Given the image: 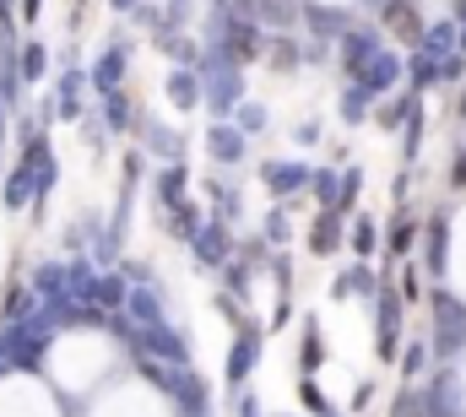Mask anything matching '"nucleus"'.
<instances>
[{"instance_id": "obj_4", "label": "nucleus", "mask_w": 466, "mask_h": 417, "mask_svg": "<svg viewBox=\"0 0 466 417\" xmlns=\"http://www.w3.org/2000/svg\"><path fill=\"white\" fill-rule=\"evenodd\" d=\"M130 347H141L147 358H157V364H168V369H190V342H185L174 326H152V331H141Z\"/></svg>"}, {"instance_id": "obj_6", "label": "nucleus", "mask_w": 466, "mask_h": 417, "mask_svg": "<svg viewBox=\"0 0 466 417\" xmlns=\"http://www.w3.org/2000/svg\"><path fill=\"white\" fill-rule=\"evenodd\" d=\"M255 364H261V331L255 326H239V336L228 347V385L244 391V380L255 374Z\"/></svg>"}, {"instance_id": "obj_26", "label": "nucleus", "mask_w": 466, "mask_h": 417, "mask_svg": "<svg viewBox=\"0 0 466 417\" xmlns=\"http://www.w3.org/2000/svg\"><path fill=\"white\" fill-rule=\"evenodd\" d=\"M43 71H49V49H43L38 38L22 43V49H16V76H22V81H43Z\"/></svg>"}, {"instance_id": "obj_48", "label": "nucleus", "mask_w": 466, "mask_h": 417, "mask_svg": "<svg viewBox=\"0 0 466 417\" xmlns=\"http://www.w3.org/2000/svg\"><path fill=\"white\" fill-rule=\"evenodd\" d=\"M315 364H320V336L309 331V336H304V374H315Z\"/></svg>"}, {"instance_id": "obj_11", "label": "nucleus", "mask_w": 466, "mask_h": 417, "mask_svg": "<svg viewBox=\"0 0 466 417\" xmlns=\"http://www.w3.org/2000/svg\"><path fill=\"white\" fill-rule=\"evenodd\" d=\"M125 315H130V326H136V331L168 326V320H163V304H157V293H152V282H147V277L130 288V299H125Z\"/></svg>"}, {"instance_id": "obj_36", "label": "nucleus", "mask_w": 466, "mask_h": 417, "mask_svg": "<svg viewBox=\"0 0 466 417\" xmlns=\"http://www.w3.org/2000/svg\"><path fill=\"white\" fill-rule=\"evenodd\" d=\"M54 179H60V163H54V152H43L38 163H33V185H38V201L54 190Z\"/></svg>"}, {"instance_id": "obj_21", "label": "nucleus", "mask_w": 466, "mask_h": 417, "mask_svg": "<svg viewBox=\"0 0 466 417\" xmlns=\"http://www.w3.org/2000/svg\"><path fill=\"white\" fill-rule=\"evenodd\" d=\"M304 16H309V27H315L320 38H347V33H353L347 11H337V5H304Z\"/></svg>"}, {"instance_id": "obj_13", "label": "nucleus", "mask_w": 466, "mask_h": 417, "mask_svg": "<svg viewBox=\"0 0 466 417\" xmlns=\"http://www.w3.org/2000/svg\"><path fill=\"white\" fill-rule=\"evenodd\" d=\"M125 65H130V49H125V43H109V49H103V60L92 65V87H98L103 98H109V92H119Z\"/></svg>"}, {"instance_id": "obj_7", "label": "nucleus", "mask_w": 466, "mask_h": 417, "mask_svg": "<svg viewBox=\"0 0 466 417\" xmlns=\"http://www.w3.org/2000/svg\"><path fill=\"white\" fill-rule=\"evenodd\" d=\"M423 417H466V402H461V380L456 369H445L429 391H423Z\"/></svg>"}, {"instance_id": "obj_8", "label": "nucleus", "mask_w": 466, "mask_h": 417, "mask_svg": "<svg viewBox=\"0 0 466 417\" xmlns=\"http://www.w3.org/2000/svg\"><path fill=\"white\" fill-rule=\"evenodd\" d=\"M380 49H385V43H380V33H375V27H353V33L342 38V71L358 81V76H364V65H369Z\"/></svg>"}, {"instance_id": "obj_12", "label": "nucleus", "mask_w": 466, "mask_h": 417, "mask_svg": "<svg viewBox=\"0 0 466 417\" xmlns=\"http://www.w3.org/2000/svg\"><path fill=\"white\" fill-rule=\"evenodd\" d=\"M385 27H391V38H407V43H423V11L413 5V0H385Z\"/></svg>"}, {"instance_id": "obj_25", "label": "nucleus", "mask_w": 466, "mask_h": 417, "mask_svg": "<svg viewBox=\"0 0 466 417\" xmlns=\"http://www.w3.org/2000/svg\"><path fill=\"white\" fill-rule=\"evenodd\" d=\"M33 195H38L33 168H11V174H5V195H0V201H5L11 212H22V206H33Z\"/></svg>"}, {"instance_id": "obj_39", "label": "nucleus", "mask_w": 466, "mask_h": 417, "mask_svg": "<svg viewBox=\"0 0 466 417\" xmlns=\"http://www.w3.org/2000/svg\"><path fill=\"white\" fill-rule=\"evenodd\" d=\"M266 239H271V244H288V239H293V223H288V212H282V206L266 217Z\"/></svg>"}, {"instance_id": "obj_38", "label": "nucleus", "mask_w": 466, "mask_h": 417, "mask_svg": "<svg viewBox=\"0 0 466 417\" xmlns=\"http://www.w3.org/2000/svg\"><path fill=\"white\" fill-rule=\"evenodd\" d=\"M271 71H282V76H288V71H299V49H293L288 38H277V43H271Z\"/></svg>"}, {"instance_id": "obj_50", "label": "nucleus", "mask_w": 466, "mask_h": 417, "mask_svg": "<svg viewBox=\"0 0 466 417\" xmlns=\"http://www.w3.org/2000/svg\"><path fill=\"white\" fill-rule=\"evenodd\" d=\"M38 5H43V0H22V5H16V11H22V22H38Z\"/></svg>"}, {"instance_id": "obj_9", "label": "nucleus", "mask_w": 466, "mask_h": 417, "mask_svg": "<svg viewBox=\"0 0 466 417\" xmlns=\"http://www.w3.org/2000/svg\"><path fill=\"white\" fill-rule=\"evenodd\" d=\"M244 130L239 125H228V119H212V130H206V152H212V163H223V168H233V163H244Z\"/></svg>"}, {"instance_id": "obj_17", "label": "nucleus", "mask_w": 466, "mask_h": 417, "mask_svg": "<svg viewBox=\"0 0 466 417\" xmlns=\"http://www.w3.org/2000/svg\"><path fill=\"white\" fill-rule=\"evenodd\" d=\"M331 293H337V299H380V277L358 261L353 271H342V277L331 282Z\"/></svg>"}, {"instance_id": "obj_1", "label": "nucleus", "mask_w": 466, "mask_h": 417, "mask_svg": "<svg viewBox=\"0 0 466 417\" xmlns=\"http://www.w3.org/2000/svg\"><path fill=\"white\" fill-rule=\"evenodd\" d=\"M206 43H223V49L233 54V65H255V60L266 54L261 27H255L250 16H233V11H223V16H217V27H212V38H206Z\"/></svg>"}, {"instance_id": "obj_27", "label": "nucleus", "mask_w": 466, "mask_h": 417, "mask_svg": "<svg viewBox=\"0 0 466 417\" xmlns=\"http://www.w3.org/2000/svg\"><path fill=\"white\" fill-rule=\"evenodd\" d=\"M456 43H461V27H456V22H434V27L423 33V43H418V49H429V54H440V60H445V54H456Z\"/></svg>"}, {"instance_id": "obj_5", "label": "nucleus", "mask_w": 466, "mask_h": 417, "mask_svg": "<svg viewBox=\"0 0 466 417\" xmlns=\"http://www.w3.org/2000/svg\"><path fill=\"white\" fill-rule=\"evenodd\" d=\"M309 179H315V168H304V163H293V157H271V163H261V185H266L277 201H293L299 190H309Z\"/></svg>"}, {"instance_id": "obj_53", "label": "nucleus", "mask_w": 466, "mask_h": 417, "mask_svg": "<svg viewBox=\"0 0 466 417\" xmlns=\"http://www.w3.org/2000/svg\"><path fill=\"white\" fill-rule=\"evenodd\" d=\"M456 179H466V157H461V163H456Z\"/></svg>"}, {"instance_id": "obj_41", "label": "nucleus", "mask_w": 466, "mask_h": 417, "mask_svg": "<svg viewBox=\"0 0 466 417\" xmlns=\"http://www.w3.org/2000/svg\"><path fill=\"white\" fill-rule=\"evenodd\" d=\"M358 190H364V174H358V168H347V174H342V206H337V212H353Z\"/></svg>"}, {"instance_id": "obj_47", "label": "nucleus", "mask_w": 466, "mask_h": 417, "mask_svg": "<svg viewBox=\"0 0 466 417\" xmlns=\"http://www.w3.org/2000/svg\"><path fill=\"white\" fill-rule=\"evenodd\" d=\"M228 293H250V266H228Z\"/></svg>"}, {"instance_id": "obj_35", "label": "nucleus", "mask_w": 466, "mask_h": 417, "mask_svg": "<svg viewBox=\"0 0 466 417\" xmlns=\"http://www.w3.org/2000/svg\"><path fill=\"white\" fill-rule=\"evenodd\" d=\"M423 239H429V271H434V277H445V217H434Z\"/></svg>"}, {"instance_id": "obj_49", "label": "nucleus", "mask_w": 466, "mask_h": 417, "mask_svg": "<svg viewBox=\"0 0 466 417\" xmlns=\"http://www.w3.org/2000/svg\"><path fill=\"white\" fill-rule=\"evenodd\" d=\"M396 282H402V288H396V293H402V299H418V271H413V266H407V271H402V277H396Z\"/></svg>"}, {"instance_id": "obj_40", "label": "nucleus", "mask_w": 466, "mask_h": 417, "mask_svg": "<svg viewBox=\"0 0 466 417\" xmlns=\"http://www.w3.org/2000/svg\"><path fill=\"white\" fill-rule=\"evenodd\" d=\"M413 239H418V228H413V223H396V228H391V239H385V250H391V255H407V250H413Z\"/></svg>"}, {"instance_id": "obj_30", "label": "nucleus", "mask_w": 466, "mask_h": 417, "mask_svg": "<svg viewBox=\"0 0 466 417\" xmlns=\"http://www.w3.org/2000/svg\"><path fill=\"white\" fill-rule=\"evenodd\" d=\"M103 125H109L114 136L130 130V98H125V92H109V98H103Z\"/></svg>"}, {"instance_id": "obj_15", "label": "nucleus", "mask_w": 466, "mask_h": 417, "mask_svg": "<svg viewBox=\"0 0 466 417\" xmlns=\"http://www.w3.org/2000/svg\"><path fill=\"white\" fill-rule=\"evenodd\" d=\"M185 190H190V174H185V163H168V168L152 179V195H157V206H163V212L185 206V201H190Z\"/></svg>"}, {"instance_id": "obj_28", "label": "nucleus", "mask_w": 466, "mask_h": 417, "mask_svg": "<svg viewBox=\"0 0 466 417\" xmlns=\"http://www.w3.org/2000/svg\"><path fill=\"white\" fill-rule=\"evenodd\" d=\"M347 244H353V255H358V261H369V255L380 250V228H375L369 217H353V233H347Z\"/></svg>"}, {"instance_id": "obj_20", "label": "nucleus", "mask_w": 466, "mask_h": 417, "mask_svg": "<svg viewBox=\"0 0 466 417\" xmlns=\"http://www.w3.org/2000/svg\"><path fill=\"white\" fill-rule=\"evenodd\" d=\"M250 5V16L255 22H271V27H293L299 16H304V5L299 0H244Z\"/></svg>"}, {"instance_id": "obj_46", "label": "nucleus", "mask_w": 466, "mask_h": 417, "mask_svg": "<svg viewBox=\"0 0 466 417\" xmlns=\"http://www.w3.org/2000/svg\"><path fill=\"white\" fill-rule=\"evenodd\" d=\"M418 141H423V109L407 119V157H418Z\"/></svg>"}, {"instance_id": "obj_57", "label": "nucleus", "mask_w": 466, "mask_h": 417, "mask_svg": "<svg viewBox=\"0 0 466 417\" xmlns=\"http://www.w3.org/2000/svg\"><path fill=\"white\" fill-rule=\"evenodd\" d=\"M326 417H337V412H326Z\"/></svg>"}, {"instance_id": "obj_23", "label": "nucleus", "mask_w": 466, "mask_h": 417, "mask_svg": "<svg viewBox=\"0 0 466 417\" xmlns=\"http://www.w3.org/2000/svg\"><path fill=\"white\" fill-rule=\"evenodd\" d=\"M60 119H81V65H71L60 76V103H54Z\"/></svg>"}, {"instance_id": "obj_33", "label": "nucleus", "mask_w": 466, "mask_h": 417, "mask_svg": "<svg viewBox=\"0 0 466 417\" xmlns=\"http://www.w3.org/2000/svg\"><path fill=\"white\" fill-rule=\"evenodd\" d=\"M407 76H413V87H434V81H440V54L418 49V54H413V65H407Z\"/></svg>"}, {"instance_id": "obj_45", "label": "nucleus", "mask_w": 466, "mask_h": 417, "mask_svg": "<svg viewBox=\"0 0 466 417\" xmlns=\"http://www.w3.org/2000/svg\"><path fill=\"white\" fill-rule=\"evenodd\" d=\"M391 417H423V396H396V407H391Z\"/></svg>"}, {"instance_id": "obj_54", "label": "nucleus", "mask_w": 466, "mask_h": 417, "mask_svg": "<svg viewBox=\"0 0 466 417\" xmlns=\"http://www.w3.org/2000/svg\"><path fill=\"white\" fill-rule=\"evenodd\" d=\"M456 11H466V0H456Z\"/></svg>"}, {"instance_id": "obj_51", "label": "nucleus", "mask_w": 466, "mask_h": 417, "mask_svg": "<svg viewBox=\"0 0 466 417\" xmlns=\"http://www.w3.org/2000/svg\"><path fill=\"white\" fill-rule=\"evenodd\" d=\"M109 5H114V11H136V0H109Z\"/></svg>"}, {"instance_id": "obj_42", "label": "nucleus", "mask_w": 466, "mask_h": 417, "mask_svg": "<svg viewBox=\"0 0 466 417\" xmlns=\"http://www.w3.org/2000/svg\"><path fill=\"white\" fill-rule=\"evenodd\" d=\"M299 396H304V407H309V412H315V417L337 412V407H331V402H326V396H320V391H315V380H304V385H299Z\"/></svg>"}, {"instance_id": "obj_32", "label": "nucleus", "mask_w": 466, "mask_h": 417, "mask_svg": "<svg viewBox=\"0 0 466 417\" xmlns=\"http://www.w3.org/2000/svg\"><path fill=\"white\" fill-rule=\"evenodd\" d=\"M309 190L320 195V206H326V212H337V206H342V174H331V168H320V174L309 179Z\"/></svg>"}, {"instance_id": "obj_44", "label": "nucleus", "mask_w": 466, "mask_h": 417, "mask_svg": "<svg viewBox=\"0 0 466 417\" xmlns=\"http://www.w3.org/2000/svg\"><path fill=\"white\" fill-rule=\"evenodd\" d=\"M233 417H266L261 396H255V391H239V402H233Z\"/></svg>"}, {"instance_id": "obj_14", "label": "nucleus", "mask_w": 466, "mask_h": 417, "mask_svg": "<svg viewBox=\"0 0 466 417\" xmlns=\"http://www.w3.org/2000/svg\"><path fill=\"white\" fill-rule=\"evenodd\" d=\"M396 81H402V60H396L391 49H380V54L364 65V76H358V87H369L375 98H380V92H391Z\"/></svg>"}, {"instance_id": "obj_56", "label": "nucleus", "mask_w": 466, "mask_h": 417, "mask_svg": "<svg viewBox=\"0 0 466 417\" xmlns=\"http://www.w3.org/2000/svg\"><path fill=\"white\" fill-rule=\"evenodd\" d=\"M217 5H228V0H217Z\"/></svg>"}, {"instance_id": "obj_3", "label": "nucleus", "mask_w": 466, "mask_h": 417, "mask_svg": "<svg viewBox=\"0 0 466 417\" xmlns=\"http://www.w3.org/2000/svg\"><path fill=\"white\" fill-rule=\"evenodd\" d=\"M190 255H195V266H201V271H217V266H228V255H233L228 223H223V217H206V223H201V233L190 239Z\"/></svg>"}, {"instance_id": "obj_18", "label": "nucleus", "mask_w": 466, "mask_h": 417, "mask_svg": "<svg viewBox=\"0 0 466 417\" xmlns=\"http://www.w3.org/2000/svg\"><path fill=\"white\" fill-rule=\"evenodd\" d=\"M163 87H168V98H174V109H201V76H195L190 65H174Z\"/></svg>"}, {"instance_id": "obj_29", "label": "nucleus", "mask_w": 466, "mask_h": 417, "mask_svg": "<svg viewBox=\"0 0 466 417\" xmlns=\"http://www.w3.org/2000/svg\"><path fill=\"white\" fill-rule=\"evenodd\" d=\"M369 103H375V92L353 81V87H347V98H342V119H347V125H364V119H369Z\"/></svg>"}, {"instance_id": "obj_34", "label": "nucleus", "mask_w": 466, "mask_h": 417, "mask_svg": "<svg viewBox=\"0 0 466 417\" xmlns=\"http://www.w3.org/2000/svg\"><path fill=\"white\" fill-rule=\"evenodd\" d=\"M233 125H239V130H244V136H261V130H266V125H271V114H266V109H261V103H250V98H244V103H239V109H233Z\"/></svg>"}, {"instance_id": "obj_16", "label": "nucleus", "mask_w": 466, "mask_h": 417, "mask_svg": "<svg viewBox=\"0 0 466 417\" xmlns=\"http://www.w3.org/2000/svg\"><path fill=\"white\" fill-rule=\"evenodd\" d=\"M33 293H38V304H65V288H71V271L60 266V261H43L38 271H33V282H27Z\"/></svg>"}, {"instance_id": "obj_22", "label": "nucleus", "mask_w": 466, "mask_h": 417, "mask_svg": "<svg viewBox=\"0 0 466 417\" xmlns=\"http://www.w3.org/2000/svg\"><path fill=\"white\" fill-rule=\"evenodd\" d=\"M309 250L315 255H337L342 250V212H320V223L309 228Z\"/></svg>"}, {"instance_id": "obj_24", "label": "nucleus", "mask_w": 466, "mask_h": 417, "mask_svg": "<svg viewBox=\"0 0 466 417\" xmlns=\"http://www.w3.org/2000/svg\"><path fill=\"white\" fill-rule=\"evenodd\" d=\"M147 147H152V157H163V163H185V136H179V130L147 125Z\"/></svg>"}, {"instance_id": "obj_55", "label": "nucleus", "mask_w": 466, "mask_h": 417, "mask_svg": "<svg viewBox=\"0 0 466 417\" xmlns=\"http://www.w3.org/2000/svg\"><path fill=\"white\" fill-rule=\"evenodd\" d=\"M0 103H5V92H0ZM0 114H5V109H0Z\"/></svg>"}, {"instance_id": "obj_43", "label": "nucleus", "mask_w": 466, "mask_h": 417, "mask_svg": "<svg viewBox=\"0 0 466 417\" xmlns=\"http://www.w3.org/2000/svg\"><path fill=\"white\" fill-rule=\"evenodd\" d=\"M461 76H466V54L456 49V54H445V60H440V81H461Z\"/></svg>"}, {"instance_id": "obj_10", "label": "nucleus", "mask_w": 466, "mask_h": 417, "mask_svg": "<svg viewBox=\"0 0 466 417\" xmlns=\"http://www.w3.org/2000/svg\"><path fill=\"white\" fill-rule=\"evenodd\" d=\"M380 358H396V347H402V293L396 288H380Z\"/></svg>"}, {"instance_id": "obj_52", "label": "nucleus", "mask_w": 466, "mask_h": 417, "mask_svg": "<svg viewBox=\"0 0 466 417\" xmlns=\"http://www.w3.org/2000/svg\"><path fill=\"white\" fill-rule=\"evenodd\" d=\"M456 27H461V49H466V11H456Z\"/></svg>"}, {"instance_id": "obj_31", "label": "nucleus", "mask_w": 466, "mask_h": 417, "mask_svg": "<svg viewBox=\"0 0 466 417\" xmlns=\"http://www.w3.org/2000/svg\"><path fill=\"white\" fill-rule=\"evenodd\" d=\"M418 109H423V103H418V92H407V98H396V103H385V109H380V125H385V130H402Z\"/></svg>"}, {"instance_id": "obj_2", "label": "nucleus", "mask_w": 466, "mask_h": 417, "mask_svg": "<svg viewBox=\"0 0 466 417\" xmlns=\"http://www.w3.org/2000/svg\"><path fill=\"white\" fill-rule=\"evenodd\" d=\"M466 347V304L451 288H434V353L456 358Z\"/></svg>"}, {"instance_id": "obj_19", "label": "nucleus", "mask_w": 466, "mask_h": 417, "mask_svg": "<svg viewBox=\"0 0 466 417\" xmlns=\"http://www.w3.org/2000/svg\"><path fill=\"white\" fill-rule=\"evenodd\" d=\"M125 299H130V282H125L119 271H103V277L92 282V299H87V304H98V309L119 315V309H125Z\"/></svg>"}, {"instance_id": "obj_37", "label": "nucleus", "mask_w": 466, "mask_h": 417, "mask_svg": "<svg viewBox=\"0 0 466 417\" xmlns=\"http://www.w3.org/2000/svg\"><path fill=\"white\" fill-rule=\"evenodd\" d=\"M429 353H434V347H429V342H413V347H407V353H402V374H407V380H418V374H423V369H429Z\"/></svg>"}]
</instances>
